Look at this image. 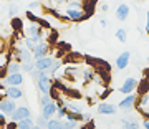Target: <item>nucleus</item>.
<instances>
[{
  "instance_id": "f3484780",
  "label": "nucleus",
  "mask_w": 149,
  "mask_h": 129,
  "mask_svg": "<svg viewBox=\"0 0 149 129\" xmlns=\"http://www.w3.org/2000/svg\"><path fill=\"white\" fill-rule=\"evenodd\" d=\"M33 126H35V121H33L32 118L23 119V121H20V123H17V129H32Z\"/></svg>"
},
{
  "instance_id": "0eeeda50",
  "label": "nucleus",
  "mask_w": 149,
  "mask_h": 129,
  "mask_svg": "<svg viewBox=\"0 0 149 129\" xmlns=\"http://www.w3.org/2000/svg\"><path fill=\"white\" fill-rule=\"evenodd\" d=\"M136 101H138V96L136 94H128V96H124L121 99V101L118 103V107L119 109H126V111H129V109H133L134 106H136Z\"/></svg>"
},
{
  "instance_id": "e433bc0d",
  "label": "nucleus",
  "mask_w": 149,
  "mask_h": 129,
  "mask_svg": "<svg viewBox=\"0 0 149 129\" xmlns=\"http://www.w3.org/2000/svg\"><path fill=\"white\" fill-rule=\"evenodd\" d=\"M141 114L144 116V119H149V111L146 109V111H141Z\"/></svg>"
},
{
  "instance_id": "a211bd4d",
  "label": "nucleus",
  "mask_w": 149,
  "mask_h": 129,
  "mask_svg": "<svg viewBox=\"0 0 149 129\" xmlns=\"http://www.w3.org/2000/svg\"><path fill=\"white\" fill-rule=\"evenodd\" d=\"M95 76H96V73H95L93 68H86V70H83V81H85V83L93 81L95 80Z\"/></svg>"
},
{
  "instance_id": "473e14b6",
  "label": "nucleus",
  "mask_w": 149,
  "mask_h": 129,
  "mask_svg": "<svg viewBox=\"0 0 149 129\" xmlns=\"http://www.w3.org/2000/svg\"><path fill=\"white\" fill-rule=\"evenodd\" d=\"M100 10H101V12H108V10H109L108 3H101V5H100Z\"/></svg>"
},
{
  "instance_id": "79ce46f5",
  "label": "nucleus",
  "mask_w": 149,
  "mask_h": 129,
  "mask_svg": "<svg viewBox=\"0 0 149 129\" xmlns=\"http://www.w3.org/2000/svg\"><path fill=\"white\" fill-rule=\"evenodd\" d=\"M68 2H83V0H68Z\"/></svg>"
},
{
  "instance_id": "bb28decb",
  "label": "nucleus",
  "mask_w": 149,
  "mask_h": 129,
  "mask_svg": "<svg viewBox=\"0 0 149 129\" xmlns=\"http://www.w3.org/2000/svg\"><path fill=\"white\" fill-rule=\"evenodd\" d=\"M35 124H37L38 128H42V129H47V124H48V121H47L45 118H43L42 114H40V116L37 118V121H35Z\"/></svg>"
},
{
  "instance_id": "6ab92c4d",
  "label": "nucleus",
  "mask_w": 149,
  "mask_h": 129,
  "mask_svg": "<svg viewBox=\"0 0 149 129\" xmlns=\"http://www.w3.org/2000/svg\"><path fill=\"white\" fill-rule=\"evenodd\" d=\"M63 121H60V119H50L47 124V129H63Z\"/></svg>"
},
{
  "instance_id": "ddd939ff",
  "label": "nucleus",
  "mask_w": 149,
  "mask_h": 129,
  "mask_svg": "<svg viewBox=\"0 0 149 129\" xmlns=\"http://www.w3.org/2000/svg\"><path fill=\"white\" fill-rule=\"evenodd\" d=\"M118 107L114 106V104H109V103H100L98 104V107H96V111L100 114H106V116H109V114H114L116 113Z\"/></svg>"
},
{
  "instance_id": "a878e982",
  "label": "nucleus",
  "mask_w": 149,
  "mask_h": 129,
  "mask_svg": "<svg viewBox=\"0 0 149 129\" xmlns=\"http://www.w3.org/2000/svg\"><path fill=\"white\" fill-rule=\"evenodd\" d=\"M63 64V61H60V60H55L53 64H52V68L48 70V73H52V75H56V71L60 70V66Z\"/></svg>"
},
{
  "instance_id": "2eb2a0df",
  "label": "nucleus",
  "mask_w": 149,
  "mask_h": 129,
  "mask_svg": "<svg viewBox=\"0 0 149 129\" xmlns=\"http://www.w3.org/2000/svg\"><path fill=\"white\" fill-rule=\"evenodd\" d=\"M5 70H7V75L20 73V71H22V64L18 63V61H15V60H8V63H7Z\"/></svg>"
},
{
  "instance_id": "ea45409f",
  "label": "nucleus",
  "mask_w": 149,
  "mask_h": 129,
  "mask_svg": "<svg viewBox=\"0 0 149 129\" xmlns=\"http://www.w3.org/2000/svg\"><path fill=\"white\" fill-rule=\"evenodd\" d=\"M100 25H101V27H106V25H108V21L104 20V18H101V20H100Z\"/></svg>"
},
{
  "instance_id": "c03bdc74",
  "label": "nucleus",
  "mask_w": 149,
  "mask_h": 129,
  "mask_svg": "<svg viewBox=\"0 0 149 129\" xmlns=\"http://www.w3.org/2000/svg\"><path fill=\"white\" fill-rule=\"evenodd\" d=\"M146 109H148V111H149V106H148V107H146ZM146 109H144V111H146Z\"/></svg>"
},
{
  "instance_id": "a18cd8bd",
  "label": "nucleus",
  "mask_w": 149,
  "mask_h": 129,
  "mask_svg": "<svg viewBox=\"0 0 149 129\" xmlns=\"http://www.w3.org/2000/svg\"><path fill=\"white\" fill-rule=\"evenodd\" d=\"M141 2H146V0H141Z\"/></svg>"
},
{
  "instance_id": "58836bf2",
  "label": "nucleus",
  "mask_w": 149,
  "mask_h": 129,
  "mask_svg": "<svg viewBox=\"0 0 149 129\" xmlns=\"http://www.w3.org/2000/svg\"><path fill=\"white\" fill-rule=\"evenodd\" d=\"M143 126H144V129H149V119H144Z\"/></svg>"
},
{
  "instance_id": "20e7f679",
  "label": "nucleus",
  "mask_w": 149,
  "mask_h": 129,
  "mask_svg": "<svg viewBox=\"0 0 149 129\" xmlns=\"http://www.w3.org/2000/svg\"><path fill=\"white\" fill-rule=\"evenodd\" d=\"M17 109V103L13 101V99H10V98H3V99H0V113H3L7 116H12L13 114V111Z\"/></svg>"
},
{
  "instance_id": "b1692460",
  "label": "nucleus",
  "mask_w": 149,
  "mask_h": 129,
  "mask_svg": "<svg viewBox=\"0 0 149 129\" xmlns=\"http://www.w3.org/2000/svg\"><path fill=\"white\" fill-rule=\"evenodd\" d=\"M52 101H53V98L50 96V94H42V96L38 98V103H40V106L42 107L47 106L48 103H52Z\"/></svg>"
},
{
  "instance_id": "f03ea898",
  "label": "nucleus",
  "mask_w": 149,
  "mask_h": 129,
  "mask_svg": "<svg viewBox=\"0 0 149 129\" xmlns=\"http://www.w3.org/2000/svg\"><path fill=\"white\" fill-rule=\"evenodd\" d=\"M138 86H139L138 80L129 76V78H126V80H124V83L119 86V93H121V94H124V96H128V94H133V93L138 89Z\"/></svg>"
},
{
  "instance_id": "9d476101",
  "label": "nucleus",
  "mask_w": 149,
  "mask_h": 129,
  "mask_svg": "<svg viewBox=\"0 0 149 129\" xmlns=\"http://www.w3.org/2000/svg\"><path fill=\"white\" fill-rule=\"evenodd\" d=\"M5 96L13 99V101H17V99H22V98H23V91H22L20 86H7Z\"/></svg>"
},
{
  "instance_id": "cd10ccee",
  "label": "nucleus",
  "mask_w": 149,
  "mask_h": 129,
  "mask_svg": "<svg viewBox=\"0 0 149 129\" xmlns=\"http://www.w3.org/2000/svg\"><path fill=\"white\" fill-rule=\"evenodd\" d=\"M63 129H80V126H78L76 121H66L63 124Z\"/></svg>"
},
{
  "instance_id": "72a5a7b5",
  "label": "nucleus",
  "mask_w": 149,
  "mask_h": 129,
  "mask_svg": "<svg viewBox=\"0 0 149 129\" xmlns=\"http://www.w3.org/2000/svg\"><path fill=\"white\" fill-rule=\"evenodd\" d=\"M83 121H91V114L90 113H83Z\"/></svg>"
},
{
  "instance_id": "f257e3e1",
  "label": "nucleus",
  "mask_w": 149,
  "mask_h": 129,
  "mask_svg": "<svg viewBox=\"0 0 149 129\" xmlns=\"http://www.w3.org/2000/svg\"><path fill=\"white\" fill-rule=\"evenodd\" d=\"M37 88L42 94H50L52 93V80L48 76V71H40L37 80Z\"/></svg>"
},
{
  "instance_id": "39448f33",
  "label": "nucleus",
  "mask_w": 149,
  "mask_h": 129,
  "mask_svg": "<svg viewBox=\"0 0 149 129\" xmlns=\"http://www.w3.org/2000/svg\"><path fill=\"white\" fill-rule=\"evenodd\" d=\"M48 51H50V43L43 40V42L37 43V46L33 50V58L40 60V58H43V56H48Z\"/></svg>"
},
{
  "instance_id": "c85d7f7f",
  "label": "nucleus",
  "mask_w": 149,
  "mask_h": 129,
  "mask_svg": "<svg viewBox=\"0 0 149 129\" xmlns=\"http://www.w3.org/2000/svg\"><path fill=\"white\" fill-rule=\"evenodd\" d=\"M27 18H28V20H30V23H35V21H38V17L35 15L33 12H30V10L27 12Z\"/></svg>"
},
{
  "instance_id": "2f4dec72",
  "label": "nucleus",
  "mask_w": 149,
  "mask_h": 129,
  "mask_svg": "<svg viewBox=\"0 0 149 129\" xmlns=\"http://www.w3.org/2000/svg\"><path fill=\"white\" fill-rule=\"evenodd\" d=\"M38 7H40V3H38V2H32V3H30V12H32V10H37Z\"/></svg>"
},
{
  "instance_id": "4be33fe9",
  "label": "nucleus",
  "mask_w": 149,
  "mask_h": 129,
  "mask_svg": "<svg viewBox=\"0 0 149 129\" xmlns=\"http://www.w3.org/2000/svg\"><path fill=\"white\" fill-rule=\"evenodd\" d=\"M66 113H68V109H66L65 106L58 107V109H56V114H55V116H56L55 119H60V121H63V119L66 118Z\"/></svg>"
},
{
  "instance_id": "c9c22d12",
  "label": "nucleus",
  "mask_w": 149,
  "mask_h": 129,
  "mask_svg": "<svg viewBox=\"0 0 149 129\" xmlns=\"http://www.w3.org/2000/svg\"><path fill=\"white\" fill-rule=\"evenodd\" d=\"M3 50H5V42H3V40L0 38V53H2Z\"/></svg>"
},
{
  "instance_id": "a19ab883",
  "label": "nucleus",
  "mask_w": 149,
  "mask_h": 129,
  "mask_svg": "<svg viewBox=\"0 0 149 129\" xmlns=\"http://www.w3.org/2000/svg\"><path fill=\"white\" fill-rule=\"evenodd\" d=\"M32 129H42V128H38L37 124H35V126H33V128H32Z\"/></svg>"
},
{
  "instance_id": "423d86ee",
  "label": "nucleus",
  "mask_w": 149,
  "mask_h": 129,
  "mask_svg": "<svg viewBox=\"0 0 149 129\" xmlns=\"http://www.w3.org/2000/svg\"><path fill=\"white\" fill-rule=\"evenodd\" d=\"M53 61H55V58L53 56H43V58H40V60H35V70H38V71H48L50 68H52V64H53Z\"/></svg>"
},
{
  "instance_id": "aec40b11",
  "label": "nucleus",
  "mask_w": 149,
  "mask_h": 129,
  "mask_svg": "<svg viewBox=\"0 0 149 129\" xmlns=\"http://www.w3.org/2000/svg\"><path fill=\"white\" fill-rule=\"evenodd\" d=\"M12 30H13V32H17V33H20L22 30H23V23H22L20 18H17V17H13V18H12Z\"/></svg>"
},
{
  "instance_id": "412c9836",
  "label": "nucleus",
  "mask_w": 149,
  "mask_h": 129,
  "mask_svg": "<svg viewBox=\"0 0 149 129\" xmlns=\"http://www.w3.org/2000/svg\"><path fill=\"white\" fill-rule=\"evenodd\" d=\"M116 38H118V42L124 43L126 40H128V32H126L124 28H118L116 30Z\"/></svg>"
},
{
  "instance_id": "7ed1b4c3",
  "label": "nucleus",
  "mask_w": 149,
  "mask_h": 129,
  "mask_svg": "<svg viewBox=\"0 0 149 129\" xmlns=\"http://www.w3.org/2000/svg\"><path fill=\"white\" fill-rule=\"evenodd\" d=\"M10 118H12V121L20 123L23 119L32 118V111H30V107H27V106H17V109L13 111V114H12Z\"/></svg>"
},
{
  "instance_id": "1a4fd4ad",
  "label": "nucleus",
  "mask_w": 149,
  "mask_h": 129,
  "mask_svg": "<svg viewBox=\"0 0 149 129\" xmlns=\"http://www.w3.org/2000/svg\"><path fill=\"white\" fill-rule=\"evenodd\" d=\"M56 109H58L56 103L52 101V103H48L47 106H43V107H42V113H40V114H42V116L47 119V121H50V119H53V116L56 114Z\"/></svg>"
},
{
  "instance_id": "37998d69",
  "label": "nucleus",
  "mask_w": 149,
  "mask_h": 129,
  "mask_svg": "<svg viewBox=\"0 0 149 129\" xmlns=\"http://www.w3.org/2000/svg\"><path fill=\"white\" fill-rule=\"evenodd\" d=\"M80 129H90V128H88V126H83V128H80Z\"/></svg>"
},
{
  "instance_id": "9b49d317",
  "label": "nucleus",
  "mask_w": 149,
  "mask_h": 129,
  "mask_svg": "<svg viewBox=\"0 0 149 129\" xmlns=\"http://www.w3.org/2000/svg\"><path fill=\"white\" fill-rule=\"evenodd\" d=\"M129 60H131V53L129 51H123L119 56L116 58V68L118 70H126L128 68V64H129Z\"/></svg>"
},
{
  "instance_id": "f704fd0d",
  "label": "nucleus",
  "mask_w": 149,
  "mask_h": 129,
  "mask_svg": "<svg viewBox=\"0 0 149 129\" xmlns=\"http://www.w3.org/2000/svg\"><path fill=\"white\" fill-rule=\"evenodd\" d=\"M146 32L149 33V12L146 13Z\"/></svg>"
},
{
  "instance_id": "c756f323",
  "label": "nucleus",
  "mask_w": 149,
  "mask_h": 129,
  "mask_svg": "<svg viewBox=\"0 0 149 129\" xmlns=\"http://www.w3.org/2000/svg\"><path fill=\"white\" fill-rule=\"evenodd\" d=\"M17 12H18V8H17L15 5H12V7H10V10H8V15H10L12 18H13V17L17 15Z\"/></svg>"
},
{
  "instance_id": "4468645a",
  "label": "nucleus",
  "mask_w": 149,
  "mask_h": 129,
  "mask_svg": "<svg viewBox=\"0 0 149 129\" xmlns=\"http://www.w3.org/2000/svg\"><path fill=\"white\" fill-rule=\"evenodd\" d=\"M129 12H131V8H129V5L128 3H119L118 5V8H116V18L118 20H126L129 17Z\"/></svg>"
},
{
  "instance_id": "5701e85b",
  "label": "nucleus",
  "mask_w": 149,
  "mask_h": 129,
  "mask_svg": "<svg viewBox=\"0 0 149 129\" xmlns=\"http://www.w3.org/2000/svg\"><path fill=\"white\" fill-rule=\"evenodd\" d=\"M23 43H25V48L28 50V51H32L33 53V50H35V46H37V42H33L32 38H25V40H23Z\"/></svg>"
},
{
  "instance_id": "7c9ffc66",
  "label": "nucleus",
  "mask_w": 149,
  "mask_h": 129,
  "mask_svg": "<svg viewBox=\"0 0 149 129\" xmlns=\"http://www.w3.org/2000/svg\"><path fill=\"white\" fill-rule=\"evenodd\" d=\"M5 128L7 129H17V123H15V121H10V123H7Z\"/></svg>"
},
{
  "instance_id": "dca6fc26",
  "label": "nucleus",
  "mask_w": 149,
  "mask_h": 129,
  "mask_svg": "<svg viewBox=\"0 0 149 129\" xmlns=\"http://www.w3.org/2000/svg\"><path fill=\"white\" fill-rule=\"evenodd\" d=\"M121 123H123V129H141V124L136 123V121H133V119L124 118Z\"/></svg>"
},
{
  "instance_id": "393cba45",
  "label": "nucleus",
  "mask_w": 149,
  "mask_h": 129,
  "mask_svg": "<svg viewBox=\"0 0 149 129\" xmlns=\"http://www.w3.org/2000/svg\"><path fill=\"white\" fill-rule=\"evenodd\" d=\"M33 70H35V61H27V63H22V71L32 73Z\"/></svg>"
},
{
  "instance_id": "6e6552de",
  "label": "nucleus",
  "mask_w": 149,
  "mask_h": 129,
  "mask_svg": "<svg viewBox=\"0 0 149 129\" xmlns=\"http://www.w3.org/2000/svg\"><path fill=\"white\" fill-rule=\"evenodd\" d=\"M65 17H66V20H71V21H81L88 18V15L83 10H73V8H66Z\"/></svg>"
},
{
  "instance_id": "4c0bfd02",
  "label": "nucleus",
  "mask_w": 149,
  "mask_h": 129,
  "mask_svg": "<svg viewBox=\"0 0 149 129\" xmlns=\"http://www.w3.org/2000/svg\"><path fill=\"white\" fill-rule=\"evenodd\" d=\"M65 0H52V3H55V5H61Z\"/></svg>"
},
{
  "instance_id": "f8f14e48",
  "label": "nucleus",
  "mask_w": 149,
  "mask_h": 129,
  "mask_svg": "<svg viewBox=\"0 0 149 129\" xmlns=\"http://www.w3.org/2000/svg\"><path fill=\"white\" fill-rule=\"evenodd\" d=\"M7 86H20L23 83V75L22 73H13V75H7L3 80Z\"/></svg>"
}]
</instances>
